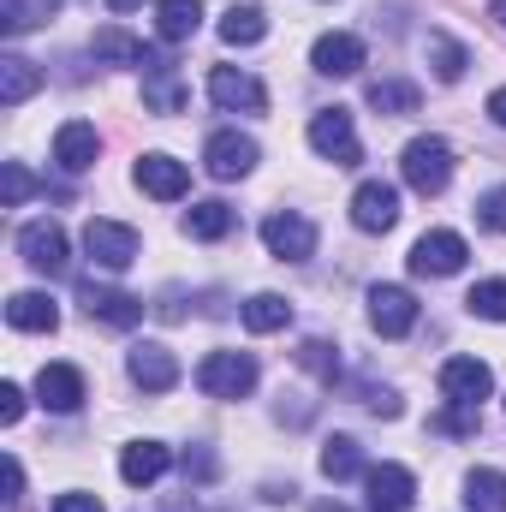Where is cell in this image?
Returning <instances> with one entry per match:
<instances>
[{"mask_svg":"<svg viewBox=\"0 0 506 512\" xmlns=\"http://www.w3.org/2000/svg\"><path fill=\"white\" fill-rule=\"evenodd\" d=\"M18 495H24V465L6 459V501H18Z\"/></svg>","mask_w":506,"mask_h":512,"instance_id":"cell-42","label":"cell"},{"mask_svg":"<svg viewBox=\"0 0 506 512\" xmlns=\"http://www.w3.org/2000/svg\"><path fill=\"white\" fill-rule=\"evenodd\" d=\"M143 0H108V12H137Z\"/></svg>","mask_w":506,"mask_h":512,"instance_id":"cell-45","label":"cell"},{"mask_svg":"<svg viewBox=\"0 0 506 512\" xmlns=\"http://www.w3.org/2000/svg\"><path fill=\"white\" fill-rule=\"evenodd\" d=\"M477 227L506 233V185H495V191H483V197H477Z\"/></svg>","mask_w":506,"mask_h":512,"instance_id":"cell-37","label":"cell"},{"mask_svg":"<svg viewBox=\"0 0 506 512\" xmlns=\"http://www.w3.org/2000/svg\"><path fill=\"white\" fill-rule=\"evenodd\" d=\"M18 256L36 274H66V233H60V221H30L18 233Z\"/></svg>","mask_w":506,"mask_h":512,"instance_id":"cell-14","label":"cell"},{"mask_svg":"<svg viewBox=\"0 0 506 512\" xmlns=\"http://www.w3.org/2000/svg\"><path fill=\"white\" fill-rule=\"evenodd\" d=\"M441 393H447V405H483L495 393V376H489L483 358H447L441 364Z\"/></svg>","mask_w":506,"mask_h":512,"instance_id":"cell-11","label":"cell"},{"mask_svg":"<svg viewBox=\"0 0 506 512\" xmlns=\"http://www.w3.org/2000/svg\"><path fill=\"white\" fill-rule=\"evenodd\" d=\"M137 191H143V197H155V203H179V197L191 191V167L155 149V155H143V161H137Z\"/></svg>","mask_w":506,"mask_h":512,"instance_id":"cell-9","label":"cell"},{"mask_svg":"<svg viewBox=\"0 0 506 512\" xmlns=\"http://www.w3.org/2000/svg\"><path fill=\"white\" fill-rule=\"evenodd\" d=\"M298 358H304V370H316L322 382H334V376H340V358H334V346H328V340H304V352H298Z\"/></svg>","mask_w":506,"mask_h":512,"instance_id":"cell-36","label":"cell"},{"mask_svg":"<svg viewBox=\"0 0 506 512\" xmlns=\"http://www.w3.org/2000/svg\"><path fill=\"white\" fill-rule=\"evenodd\" d=\"M364 489H370V512H411L417 501V477L405 465H370Z\"/></svg>","mask_w":506,"mask_h":512,"instance_id":"cell-15","label":"cell"},{"mask_svg":"<svg viewBox=\"0 0 506 512\" xmlns=\"http://www.w3.org/2000/svg\"><path fill=\"white\" fill-rule=\"evenodd\" d=\"M36 90H42V66L24 60V54H6V60H0V102L18 108V102H30Z\"/></svg>","mask_w":506,"mask_h":512,"instance_id":"cell-23","label":"cell"},{"mask_svg":"<svg viewBox=\"0 0 506 512\" xmlns=\"http://www.w3.org/2000/svg\"><path fill=\"white\" fill-rule=\"evenodd\" d=\"M209 102L227 108V114H262L268 108V90H262V78L239 72V66H215L209 72Z\"/></svg>","mask_w":506,"mask_h":512,"instance_id":"cell-5","label":"cell"},{"mask_svg":"<svg viewBox=\"0 0 506 512\" xmlns=\"http://www.w3.org/2000/svg\"><path fill=\"white\" fill-rule=\"evenodd\" d=\"M489 18H495V24L506 30V0H489Z\"/></svg>","mask_w":506,"mask_h":512,"instance_id":"cell-44","label":"cell"},{"mask_svg":"<svg viewBox=\"0 0 506 512\" xmlns=\"http://www.w3.org/2000/svg\"><path fill=\"white\" fill-rule=\"evenodd\" d=\"M423 54H429V66H435V78H441V84H459V78H465V66H471V54H465L447 30H429V36H423Z\"/></svg>","mask_w":506,"mask_h":512,"instance_id":"cell-24","label":"cell"},{"mask_svg":"<svg viewBox=\"0 0 506 512\" xmlns=\"http://www.w3.org/2000/svg\"><path fill=\"white\" fill-rule=\"evenodd\" d=\"M465 507L471 512H506V471L477 465V471L465 477Z\"/></svg>","mask_w":506,"mask_h":512,"instance_id":"cell-29","label":"cell"},{"mask_svg":"<svg viewBox=\"0 0 506 512\" xmlns=\"http://www.w3.org/2000/svg\"><path fill=\"white\" fill-rule=\"evenodd\" d=\"M30 197H36L30 167H24V161H6V167H0V203H6V209H18V203H30Z\"/></svg>","mask_w":506,"mask_h":512,"instance_id":"cell-35","label":"cell"},{"mask_svg":"<svg viewBox=\"0 0 506 512\" xmlns=\"http://www.w3.org/2000/svg\"><path fill=\"white\" fill-rule=\"evenodd\" d=\"M310 66H316L322 78H352V72L364 66V42H358L352 30H328V36H316Z\"/></svg>","mask_w":506,"mask_h":512,"instance_id":"cell-16","label":"cell"},{"mask_svg":"<svg viewBox=\"0 0 506 512\" xmlns=\"http://www.w3.org/2000/svg\"><path fill=\"white\" fill-rule=\"evenodd\" d=\"M6 322H12L18 334H54V328H60V310H54L48 292H12V298H6Z\"/></svg>","mask_w":506,"mask_h":512,"instance_id":"cell-19","label":"cell"},{"mask_svg":"<svg viewBox=\"0 0 506 512\" xmlns=\"http://www.w3.org/2000/svg\"><path fill=\"white\" fill-rule=\"evenodd\" d=\"M489 120H495V126L506 131V84L495 90V96H489Z\"/></svg>","mask_w":506,"mask_h":512,"instance_id":"cell-43","label":"cell"},{"mask_svg":"<svg viewBox=\"0 0 506 512\" xmlns=\"http://www.w3.org/2000/svg\"><path fill=\"white\" fill-rule=\"evenodd\" d=\"M435 429H441V435H477V405H447V411L435 417Z\"/></svg>","mask_w":506,"mask_h":512,"instance_id":"cell-38","label":"cell"},{"mask_svg":"<svg viewBox=\"0 0 506 512\" xmlns=\"http://www.w3.org/2000/svg\"><path fill=\"white\" fill-rule=\"evenodd\" d=\"M393 221H399V191L387 179H364L352 191V227L358 233H387Z\"/></svg>","mask_w":506,"mask_h":512,"instance_id":"cell-10","label":"cell"},{"mask_svg":"<svg viewBox=\"0 0 506 512\" xmlns=\"http://www.w3.org/2000/svg\"><path fill=\"white\" fill-rule=\"evenodd\" d=\"M36 399H42L48 411H78V405H84V376H78L72 364H42Z\"/></svg>","mask_w":506,"mask_h":512,"instance_id":"cell-21","label":"cell"},{"mask_svg":"<svg viewBox=\"0 0 506 512\" xmlns=\"http://www.w3.org/2000/svg\"><path fill=\"white\" fill-rule=\"evenodd\" d=\"M233 221H239V215H233L221 197H209V203H191L185 233H191V239H203V245H215V239H227V233H233Z\"/></svg>","mask_w":506,"mask_h":512,"instance_id":"cell-26","label":"cell"},{"mask_svg":"<svg viewBox=\"0 0 506 512\" xmlns=\"http://www.w3.org/2000/svg\"><path fill=\"white\" fill-rule=\"evenodd\" d=\"M370 328L381 340H405L417 328V298L405 286H370Z\"/></svg>","mask_w":506,"mask_h":512,"instance_id":"cell-8","label":"cell"},{"mask_svg":"<svg viewBox=\"0 0 506 512\" xmlns=\"http://www.w3.org/2000/svg\"><path fill=\"white\" fill-rule=\"evenodd\" d=\"M84 298V310L96 316V322H108V328H131V322H143V298H131V292H120V286H84L78 292Z\"/></svg>","mask_w":506,"mask_h":512,"instance_id":"cell-18","label":"cell"},{"mask_svg":"<svg viewBox=\"0 0 506 512\" xmlns=\"http://www.w3.org/2000/svg\"><path fill=\"white\" fill-rule=\"evenodd\" d=\"M364 102L376 108V114H417V84H405V78H376L370 90H364Z\"/></svg>","mask_w":506,"mask_h":512,"instance_id":"cell-30","label":"cell"},{"mask_svg":"<svg viewBox=\"0 0 506 512\" xmlns=\"http://www.w3.org/2000/svg\"><path fill=\"white\" fill-rule=\"evenodd\" d=\"M18 417H24V387L0 382V423H18Z\"/></svg>","mask_w":506,"mask_h":512,"instance_id":"cell-39","label":"cell"},{"mask_svg":"<svg viewBox=\"0 0 506 512\" xmlns=\"http://www.w3.org/2000/svg\"><path fill=\"white\" fill-rule=\"evenodd\" d=\"M84 251L96 268H108V274H120L137 262V233H131L126 221H90L84 227Z\"/></svg>","mask_w":506,"mask_h":512,"instance_id":"cell-7","label":"cell"},{"mask_svg":"<svg viewBox=\"0 0 506 512\" xmlns=\"http://www.w3.org/2000/svg\"><path fill=\"white\" fill-rule=\"evenodd\" d=\"M322 477H328V483L364 477V447H358L352 435H334V441H322Z\"/></svg>","mask_w":506,"mask_h":512,"instance_id":"cell-28","label":"cell"},{"mask_svg":"<svg viewBox=\"0 0 506 512\" xmlns=\"http://www.w3.org/2000/svg\"><path fill=\"white\" fill-rule=\"evenodd\" d=\"M143 102H149L155 114H179V108H185V84L173 78L167 60H155V66L143 72Z\"/></svg>","mask_w":506,"mask_h":512,"instance_id":"cell-25","label":"cell"},{"mask_svg":"<svg viewBox=\"0 0 506 512\" xmlns=\"http://www.w3.org/2000/svg\"><path fill=\"white\" fill-rule=\"evenodd\" d=\"M126 376H131L137 387H143V393H173V387H179V358H173L167 346L143 340V346H131Z\"/></svg>","mask_w":506,"mask_h":512,"instance_id":"cell-12","label":"cell"},{"mask_svg":"<svg viewBox=\"0 0 506 512\" xmlns=\"http://www.w3.org/2000/svg\"><path fill=\"white\" fill-rule=\"evenodd\" d=\"M203 24V0H155V36L161 42H191Z\"/></svg>","mask_w":506,"mask_h":512,"instance_id":"cell-22","label":"cell"},{"mask_svg":"<svg viewBox=\"0 0 506 512\" xmlns=\"http://www.w3.org/2000/svg\"><path fill=\"white\" fill-rule=\"evenodd\" d=\"M197 387H203L209 399H245L256 387V358L251 352H209V358L197 364Z\"/></svg>","mask_w":506,"mask_h":512,"instance_id":"cell-3","label":"cell"},{"mask_svg":"<svg viewBox=\"0 0 506 512\" xmlns=\"http://www.w3.org/2000/svg\"><path fill=\"white\" fill-rule=\"evenodd\" d=\"M203 167L215 179H245L256 167V137H245V131H215L203 143Z\"/></svg>","mask_w":506,"mask_h":512,"instance_id":"cell-13","label":"cell"},{"mask_svg":"<svg viewBox=\"0 0 506 512\" xmlns=\"http://www.w3.org/2000/svg\"><path fill=\"white\" fill-rule=\"evenodd\" d=\"M465 304H471V316H483V322H506V280H477Z\"/></svg>","mask_w":506,"mask_h":512,"instance_id":"cell-34","label":"cell"},{"mask_svg":"<svg viewBox=\"0 0 506 512\" xmlns=\"http://www.w3.org/2000/svg\"><path fill=\"white\" fill-rule=\"evenodd\" d=\"M316 512H346V507H340V501H322V507H316Z\"/></svg>","mask_w":506,"mask_h":512,"instance_id":"cell-46","label":"cell"},{"mask_svg":"<svg viewBox=\"0 0 506 512\" xmlns=\"http://www.w3.org/2000/svg\"><path fill=\"white\" fill-rule=\"evenodd\" d=\"M310 149H316L322 161H334V167H358V161H364V143H358V126H352L346 108H322V114L310 120Z\"/></svg>","mask_w":506,"mask_h":512,"instance_id":"cell-2","label":"cell"},{"mask_svg":"<svg viewBox=\"0 0 506 512\" xmlns=\"http://www.w3.org/2000/svg\"><path fill=\"white\" fill-rule=\"evenodd\" d=\"M90 48H96V60H114V66H137V72L149 66V48H143L137 36H126L120 24H108V30H96V42H90Z\"/></svg>","mask_w":506,"mask_h":512,"instance_id":"cell-27","label":"cell"},{"mask_svg":"<svg viewBox=\"0 0 506 512\" xmlns=\"http://www.w3.org/2000/svg\"><path fill=\"white\" fill-rule=\"evenodd\" d=\"M262 245L280 256V262H310L316 256V227L298 209H280V215L262 221Z\"/></svg>","mask_w":506,"mask_h":512,"instance_id":"cell-6","label":"cell"},{"mask_svg":"<svg viewBox=\"0 0 506 512\" xmlns=\"http://www.w3.org/2000/svg\"><path fill=\"white\" fill-rule=\"evenodd\" d=\"M268 36V18H262V6H233L227 18H221V42L227 48H251Z\"/></svg>","mask_w":506,"mask_h":512,"instance_id":"cell-31","label":"cell"},{"mask_svg":"<svg viewBox=\"0 0 506 512\" xmlns=\"http://www.w3.org/2000/svg\"><path fill=\"white\" fill-rule=\"evenodd\" d=\"M96 155H102V137H96V126L66 120V126L54 131V161H60V173H90V167H96Z\"/></svg>","mask_w":506,"mask_h":512,"instance_id":"cell-17","label":"cell"},{"mask_svg":"<svg viewBox=\"0 0 506 512\" xmlns=\"http://www.w3.org/2000/svg\"><path fill=\"white\" fill-rule=\"evenodd\" d=\"M286 322H292V304L280 292H256L251 304H245V328L251 334H280Z\"/></svg>","mask_w":506,"mask_h":512,"instance_id":"cell-32","label":"cell"},{"mask_svg":"<svg viewBox=\"0 0 506 512\" xmlns=\"http://www.w3.org/2000/svg\"><path fill=\"white\" fill-rule=\"evenodd\" d=\"M54 6H60V0H0V30H6V36H24V30H36Z\"/></svg>","mask_w":506,"mask_h":512,"instance_id":"cell-33","label":"cell"},{"mask_svg":"<svg viewBox=\"0 0 506 512\" xmlns=\"http://www.w3.org/2000/svg\"><path fill=\"white\" fill-rule=\"evenodd\" d=\"M399 173L417 197H441L453 185V143L447 137H411L399 155Z\"/></svg>","mask_w":506,"mask_h":512,"instance_id":"cell-1","label":"cell"},{"mask_svg":"<svg viewBox=\"0 0 506 512\" xmlns=\"http://www.w3.org/2000/svg\"><path fill=\"white\" fill-rule=\"evenodd\" d=\"M465 256H471V245H465L459 233L435 227V233H423V239L411 245V274H423V280H447V274L465 268Z\"/></svg>","mask_w":506,"mask_h":512,"instance_id":"cell-4","label":"cell"},{"mask_svg":"<svg viewBox=\"0 0 506 512\" xmlns=\"http://www.w3.org/2000/svg\"><path fill=\"white\" fill-rule=\"evenodd\" d=\"M167 465H173V453H167L161 441H131L126 453H120V477H126L131 489L161 483V477H167Z\"/></svg>","mask_w":506,"mask_h":512,"instance_id":"cell-20","label":"cell"},{"mask_svg":"<svg viewBox=\"0 0 506 512\" xmlns=\"http://www.w3.org/2000/svg\"><path fill=\"white\" fill-rule=\"evenodd\" d=\"M54 512H102V501H96V495H84V489H72V495H60V501H54Z\"/></svg>","mask_w":506,"mask_h":512,"instance_id":"cell-40","label":"cell"},{"mask_svg":"<svg viewBox=\"0 0 506 512\" xmlns=\"http://www.w3.org/2000/svg\"><path fill=\"white\" fill-rule=\"evenodd\" d=\"M185 477H203V483H209V477H215V459H209V453H185Z\"/></svg>","mask_w":506,"mask_h":512,"instance_id":"cell-41","label":"cell"}]
</instances>
